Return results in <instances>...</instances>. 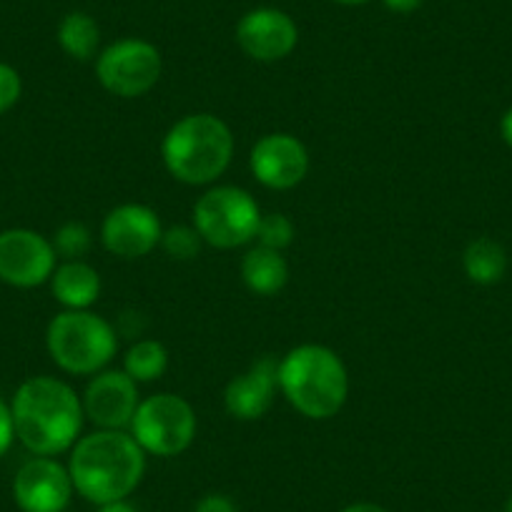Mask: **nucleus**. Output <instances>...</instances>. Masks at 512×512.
<instances>
[{
    "label": "nucleus",
    "instance_id": "obj_1",
    "mask_svg": "<svg viewBox=\"0 0 512 512\" xmlns=\"http://www.w3.org/2000/svg\"><path fill=\"white\" fill-rule=\"evenodd\" d=\"M16 437L38 457H56L71 450L83 427L81 397L56 377H31L11 402Z\"/></svg>",
    "mask_w": 512,
    "mask_h": 512
},
{
    "label": "nucleus",
    "instance_id": "obj_2",
    "mask_svg": "<svg viewBox=\"0 0 512 512\" xmlns=\"http://www.w3.org/2000/svg\"><path fill=\"white\" fill-rule=\"evenodd\" d=\"M68 472L73 490L93 505L126 500L141 485L146 452L128 432L98 430L73 445Z\"/></svg>",
    "mask_w": 512,
    "mask_h": 512
},
{
    "label": "nucleus",
    "instance_id": "obj_3",
    "mask_svg": "<svg viewBox=\"0 0 512 512\" xmlns=\"http://www.w3.org/2000/svg\"><path fill=\"white\" fill-rule=\"evenodd\" d=\"M279 390L309 420H329L344 407L349 374L342 357L324 344H299L279 362Z\"/></svg>",
    "mask_w": 512,
    "mask_h": 512
},
{
    "label": "nucleus",
    "instance_id": "obj_4",
    "mask_svg": "<svg viewBox=\"0 0 512 512\" xmlns=\"http://www.w3.org/2000/svg\"><path fill=\"white\" fill-rule=\"evenodd\" d=\"M161 156L169 174L181 184H211L229 169L234 134L214 113H191L169 128Z\"/></svg>",
    "mask_w": 512,
    "mask_h": 512
},
{
    "label": "nucleus",
    "instance_id": "obj_5",
    "mask_svg": "<svg viewBox=\"0 0 512 512\" xmlns=\"http://www.w3.org/2000/svg\"><path fill=\"white\" fill-rule=\"evenodd\" d=\"M46 347L68 374H96L116 357V329L88 309H66L48 324Z\"/></svg>",
    "mask_w": 512,
    "mask_h": 512
},
{
    "label": "nucleus",
    "instance_id": "obj_6",
    "mask_svg": "<svg viewBox=\"0 0 512 512\" xmlns=\"http://www.w3.org/2000/svg\"><path fill=\"white\" fill-rule=\"evenodd\" d=\"M262 211L254 196L236 186H214L194 206V226L206 244L236 249L256 239Z\"/></svg>",
    "mask_w": 512,
    "mask_h": 512
},
{
    "label": "nucleus",
    "instance_id": "obj_7",
    "mask_svg": "<svg viewBox=\"0 0 512 512\" xmlns=\"http://www.w3.org/2000/svg\"><path fill=\"white\" fill-rule=\"evenodd\" d=\"M131 435L149 455L176 457L194 442L196 412L184 397L159 392L149 400H141L131 420Z\"/></svg>",
    "mask_w": 512,
    "mask_h": 512
},
{
    "label": "nucleus",
    "instance_id": "obj_8",
    "mask_svg": "<svg viewBox=\"0 0 512 512\" xmlns=\"http://www.w3.org/2000/svg\"><path fill=\"white\" fill-rule=\"evenodd\" d=\"M161 68L164 63L159 48L141 38L111 43L96 58L98 83L121 98H139L149 93L159 83Z\"/></svg>",
    "mask_w": 512,
    "mask_h": 512
},
{
    "label": "nucleus",
    "instance_id": "obj_9",
    "mask_svg": "<svg viewBox=\"0 0 512 512\" xmlns=\"http://www.w3.org/2000/svg\"><path fill=\"white\" fill-rule=\"evenodd\" d=\"M53 241L33 229L0 231V282L18 289H33L51 282L56 272Z\"/></svg>",
    "mask_w": 512,
    "mask_h": 512
},
{
    "label": "nucleus",
    "instance_id": "obj_10",
    "mask_svg": "<svg viewBox=\"0 0 512 512\" xmlns=\"http://www.w3.org/2000/svg\"><path fill=\"white\" fill-rule=\"evenodd\" d=\"M13 497L23 512H63L73 497L68 467L53 457H33L13 480Z\"/></svg>",
    "mask_w": 512,
    "mask_h": 512
},
{
    "label": "nucleus",
    "instance_id": "obj_11",
    "mask_svg": "<svg viewBox=\"0 0 512 512\" xmlns=\"http://www.w3.org/2000/svg\"><path fill=\"white\" fill-rule=\"evenodd\" d=\"M159 214L144 204H121L111 209L103 219L101 241L113 256L121 259H141L161 244Z\"/></svg>",
    "mask_w": 512,
    "mask_h": 512
},
{
    "label": "nucleus",
    "instance_id": "obj_12",
    "mask_svg": "<svg viewBox=\"0 0 512 512\" xmlns=\"http://www.w3.org/2000/svg\"><path fill=\"white\" fill-rule=\"evenodd\" d=\"M299 28L279 8H254L236 23V43L254 61H282L297 48Z\"/></svg>",
    "mask_w": 512,
    "mask_h": 512
},
{
    "label": "nucleus",
    "instance_id": "obj_13",
    "mask_svg": "<svg viewBox=\"0 0 512 512\" xmlns=\"http://www.w3.org/2000/svg\"><path fill=\"white\" fill-rule=\"evenodd\" d=\"M83 412L101 430H123L131 427L136 410H139V384L128 377L123 369L98 372L88 382L83 395Z\"/></svg>",
    "mask_w": 512,
    "mask_h": 512
},
{
    "label": "nucleus",
    "instance_id": "obj_14",
    "mask_svg": "<svg viewBox=\"0 0 512 512\" xmlns=\"http://www.w3.org/2000/svg\"><path fill=\"white\" fill-rule=\"evenodd\" d=\"M251 174L267 189L287 191L302 184L309 171V151L297 136L267 134L256 141L249 156Z\"/></svg>",
    "mask_w": 512,
    "mask_h": 512
},
{
    "label": "nucleus",
    "instance_id": "obj_15",
    "mask_svg": "<svg viewBox=\"0 0 512 512\" xmlns=\"http://www.w3.org/2000/svg\"><path fill=\"white\" fill-rule=\"evenodd\" d=\"M279 390V362L274 357H259L244 374L231 379L224 390V407L234 420H262Z\"/></svg>",
    "mask_w": 512,
    "mask_h": 512
},
{
    "label": "nucleus",
    "instance_id": "obj_16",
    "mask_svg": "<svg viewBox=\"0 0 512 512\" xmlns=\"http://www.w3.org/2000/svg\"><path fill=\"white\" fill-rule=\"evenodd\" d=\"M51 292L66 309H88L101 294V277L91 264L73 259L56 267L51 277Z\"/></svg>",
    "mask_w": 512,
    "mask_h": 512
},
{
    "label": "nucleus",
    "instance_id": "obj_17",
    "mask_svg": "<svg viewBox=\"0 0 512 512\" xmlns=\"http://www.w3.org/2000/svg\"><path fill=\"white\" fill-rule=\"evenodd\" d=\"M241 279L259 297H272V294L282 292L287 287L289 264L282 256V251L267 249V246H254L241 259Z\"/></svg>",
    "mask_w": 512,
    "mask_h": 512
},
{
    "label": "nucleus",
    "instance_id": "obj_18",
    "mask_svg": "<svg viewBox=\"0 0 512 512\" xmlns=\"http://www.w3.org/2000/svg\"><path fill=\"white\" fill-rule=\"evenodd\" d=\"M462 267L470 282L480 284V287H492V284L502 282L507 272V251L495 239H480L470 241L467 249L462 251Z\"/></svg>",
    "mask_w": 512,
    "mask_h": 512
},
{
    "label": "nucleus",
    "instance_id": "obj_19",
    "mask_svg": "<svg viewBox=\"0 0 512 512\" xmlns=\"http://www.w3.org/2000/svg\"><path fill=\"white\" fill-rule=\"evenodd\" d=\"M58 43L76 61H91L98 51V43H101L98 23L83 11L68 13L58 26Z\"/></svg>",
    "mask_w": 512,
    "mask_h": 512
},
{
    "label": "nucleus",
    "instance_id": "obj_20",
    "mask_svg": "<svg viewBox=\"0 0 512 512\" xmlns=\"http://www.w3.org/2000/svg\"><path fill=\"white\" fill-rule=\"evenodd\" d=\"M166 367H169V352L156 339H141V342L131 344V349L123 357V372L136 384L164 377Z\"/></svg>",
    "mask_w": 512,
    "mask_h": 512
},
{
    "label": "nucleus",
    "instance_id": "obj_21",
    "mask_svg": "<svg viewBox=\"0 0 512 512\" xmlns=\"http://www.w3.org/2000/svg\"><path fill=\"white\" fill-rule=\"evenodd\" d=\"M201 234L196 231V226H171L161 236V246H164L166 254L171 259H179V262H191L196 259L201 251Z\"/></svg>",
    "mask_w": 512,
    "mask_h": 512
},
{
    "label": "nucleus",
    "instance_id": "obj_22",
    "mask_svg": "<svg viewBox=\"0 0 512 512\" xmlns=\"http://www.w3.org/2000/svg\"><path fill=\"white\" fill-rule=\"evenodd\" d=\"M53 249L58 256H63L66 262L81 259L88 249H91V231L81 221H68L53 236Z\"/></svg>",
    "mask_w": 512,
    "mask_h": 512
},
{
    "label": "nucleus",
    "instance_id": "obj_23",
    "mask_svg": "<svg viewBox=\"0 0 512 512\" xmlns=\"http://www.w3.org/2000/svg\"><path fill=\"white\" fill-rule=\"evenodd\" d=\"M256 239H259V246L282 251V249H287V246H292L294 224L284 214H267V216H262V221H259Z\"/></svg>",
    "mask_w": 512,
    "mask_h": 512
},
{
    "label": "nucleus",
    "instance_id": "obj_24",
    "mask_svg": "<svg viewBox=\"0 0 512 512\" xmlns=\"http://www.w3.org/2000/svg\"><path fill=\"white\" fill-rule=\"evenodd\" d=\"M21 91L23 81L16 68L0 61V116L16 106L18 98H21Z\"/></svg>",
    "mask_w": 512,
    "mask_h": 512
},
{
    "label": "nucleus",
    "instance_id": "obj_25",
    "mask_svg": "<svg viewBox=\"0 0 512 512\" xmlns=\"http://www.w3.org/2000/svg\"><path fill=\"white\" fill-rule=\"evenodd\" d=\"M13 440H16V427H13V412L11 405L0 400V457L11 450Z\"/></svg>",
    "mask_w": 512,
    "mask_h": 512
},
{
    "label": "nucleus",
    "instance_id": "obj_26",
    "mask_svg": "<svg viewBox=\"0 0 512 512\" xmlns=\"http://www.w3.org/2000/svg\"><path fill=\"white\" fill-rule=\"evenodd\" d=\"M194 512H239V510H236V505L226 495L211 492V495H204L199 502H196Z\"/></svg>",
    "mask_w": 512,
    "mask_h": 512
},
{
    "label": "nucleus",
    "instance_id": "obj_27",
    "mask_svg": "<svg viewBox=\"0 0 512 512\" xmlns=\"http://www.w3.org/2000/svg\"><path fill=\"white\" fill-rule=\"evenodd\" d=\"M382 3L387 6V11L392 13H412L417 11L425 0H382Z\"/></svg>",
    "mask_w": 512,
    "mask_h": 512
},
{
    "label": "nucleus",
    "instance_id": "obj_28",
    "mask_svg": "<svg viewBox=\"0 0 512 512\" xmlns=\"http://www.w3.org/2000/svg\"><path fill=\"white\" fill-rule=\"evenodd\" d=\"M500 136L502 141L512 149V108H507L505 116L500 118Z\"/></svg>",
    "mask_w": 512,
    "mask_h": 512
},
{
    "label": "nucleus",
    "instance_id": "obj_29",
    "mask_svg": "<svg viewBox=\"0 0 512 512\" xmlns=\"http://www.w3.org/2000/svg\"><path fill=\"white\" fill-rule=\"evenodd\" d=\"M98 512H139L128 500H116L106 502V505H98Z\"/></svg>",
    "mask_w": 512,
    "mask_h": 512
},
{
    "label": "nucleus",
    "instance_id": "obj_30",
    "mask_svg": "<svg viewBox=\"0 0 512 512\" xmlns=\"http://www.w3.org/2000/svg\"><path fill=\"white\" fill-rule=\"evenodd\" d=\"M342 512H387L377 502H354V505H347Z\"/></svg>",
    "mask_w": 512,
    "mask_h": 512
},
{
    "label": "nucleus",
    "instance_id": "obj_31",
    "mask_svg": "<svg viewBox=\"0 0 512 512\" xmlns=\"http://www.w3.org/2000/svg\"><path fill=\"white\" fill-rule=\"evenodd\" d=\"M334 3H342V6H362V3H369V0H334Z\"/></svg>",
    "mask_w": 512,
    "mask_h": 512
},
{
    "label": "nucleus",
    "instance_id": "obj_32",
    "mask_svg": "<svg viewBox=\"0 0 512 512\" xmlns=\"http://www.w3.org/2000/svg\"><path fill=\"white\" fill-rule=\"evenodd\" d=\"M505 512H512V495H510V500H507V505H505Z\"/></svg>",
    "mask_w": 512,
    "mask_h": 512
}]
</instances>
